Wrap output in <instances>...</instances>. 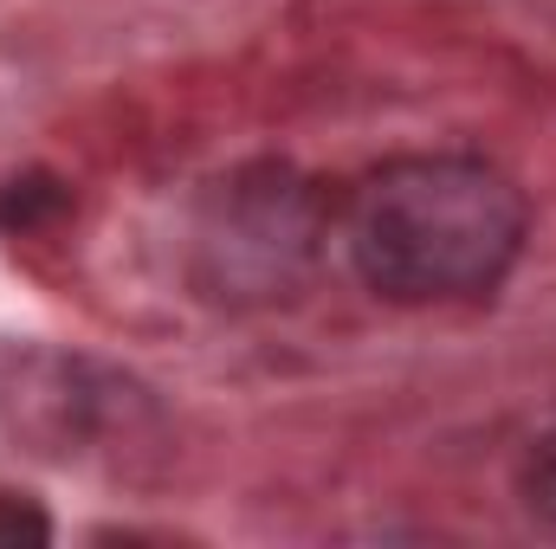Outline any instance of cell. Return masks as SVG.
<instances>
[{
  "mask_svg": "<svg viewBox=\"0 0 556 549\" xmlns=\"http://www.w3.org/2000/svg\"><path fill=\"white\" fill-rule=\"evenodd\" d=\"M525 194L479 155H395L343 201L356 278L389 304L492 297L525 253Z\"/></svg>",
  "mask_w": 556,
  "mask_h": 549,
  "instance_id": "cell-1",
  "label": "cell"
},
{
  "mask_svg": "<svg viewBox=\"0 0 556 549\" xmlns=\"http://www.w3.org/2000/svg\"><path fill=\"white\" fill-rule=\"evenodd\" d=\"M324 240V201L291 168H247L214 188L194 253L214 297H273L311 266Z\"/></svg>",
  "mask_w": 556,
  "mask_h": 549,
  "instance_id": "cell-2",
  "label": "cell"
},
{
  "mask_svg": "<svg viewBox=\"0 0 556 549\" xmlns=\"http://www.w3.org/2000/svg\"><path fill=\"white\" fill-rule=\"evenodd\" d=\"M46 207H65L59 181H46V175H26V181H7L0 188V227H13V233H33Z\"/></svg>",
  "mask_w": 556,
  "mask_h": 549,
  "instance_id": "cell-3",
  "label": "cell"
},
{
  "mask_svg": "<svg viewBox=\"0 0 556 549\" xmlns=\"http://www.w3.org/2000/svg\"><path fill=\"white\" fill-rule=\"evenodd\" d=\"M525 505L556 531V426L531 446V465H525Z\"/></svg>",
  "mask_w": 556,
  "mask_h": 549,
  "instance_id": "cell-4",
  "label": "cell"
},
{
  "mask_svg": "<svg viewBox=\"0 0 556 549\" xmlns=\"http://www.w3.org/2000/svg\"><path fill=\"white\" fill-rule=\"evenodd\" d=\"M52 537V518L13 491H0V549H20V544H46Z\"/></svg>",
  "mask_w": 556,
  "mask_h": 549,
  "instance_id": "cell-5",
  "label": "cell"
}]
</instances>
